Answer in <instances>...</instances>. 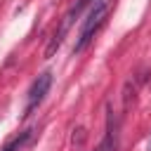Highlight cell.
<instances>
[{"instance_id": "obj_4", "label": "cell", "mask_w": 151, "mask_h": 151, "mask_svg": "<svg viewBox=\"0 0 151 151\" xmlns=\"http://www.w3.org/2000/svg\"><path fill=\"white\" fill-rule=\"evenodd\" d=\"M113 146H116V144H113V139H111V134H109V137H106V142H104L97 151H113Z\"/></svg>"}, {"instance_id": "obj_2", "label": "cell", "mask_w": 151, "mask_h": 151, "mask_svg": "<svg viewBox=\"0 0 151 151\" xmlns=\"http://www.w3.org/2000/svg\"><path fill=\"white\" fill-rule=\"evenodd\" d=\"M50 87H52V73L45 71V73H40V76L33 80V85H31V90H28V99H26L24 116L33 113V111L42 104V99H45V94L50 92Z\"/></svg>"}, {"instance_id": "obj_3", "label": "cell", "mask_w": 151, "mask_h": 151, "mask_svg": "<svg viewBox=\"0 0 151 151\" xmlns=\"http://www.w3.org/2000/svg\"><path fill=\"white\" fill-rule=\"evenodd\" d=\"M33 132H35V130H24V132L14 134V137H12V139H9V142H7L0 151H21V149H24V146L33 139Z\"/></svg>"}, {"instance_id": "obj_1", "label": "cell", "mask_w": 151, "mask_h": 151, "mask_svg": "<svg viewBox=\"0 0 151 151\" xmlns=\"http://www.w3.org/2000/svg\"><path fill=\"white\" fill-rule=\"evenodd\" d=\"M113 2H116V0H92V7H90V12H87V17H85V21H83L80 38H78L76 47H73V52H83V50L87 47V42L94 38V33H97V31L101 28V24L106 21Z\"/></svg>"}]
</instances>
